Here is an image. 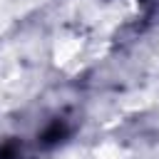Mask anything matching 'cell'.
I'll use <instances>...</instances> for the list:
<instances>
[{"label": "cell", "mask_w": 159, "mask_h": 159, "mask_svg": "<svg viewBox=\"0 0 159 159\" xmlns=\"http://www.w3.org/2000/svg\"><path fill=\"white\" fill-rule=\"evenodd\" d=\"M65 132H67L65 122H52V124L42 132V142H45V144H55V142H60V139L65 137Z\"/></svg>", "instance_id": "cell-1"}]
</instances>
